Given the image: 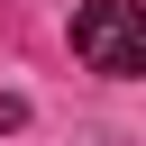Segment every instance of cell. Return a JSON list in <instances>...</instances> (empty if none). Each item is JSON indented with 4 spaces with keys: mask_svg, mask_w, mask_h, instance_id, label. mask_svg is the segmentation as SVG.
<instances>
[{
    "mask_svg": "<svg viewBox=\"0 0 146 146\" xmlns=\"http://www.w3.org/2000/svg\"><path fill=\"white\" fill-rule=\"evenodd\" d=\"M18 128H27V100H18V91H0V137H18Z\"/></svg>",
    "mask_w": 146,
    "mask_h": 146,
    "instance_id": "2",
    "label": "cell"
},
{
    "mask_svg": "<svg viewBox=\"0 0 146 146\" xmlns=\"http://www.w3.org/2000/svg\"><path fill=\"white\" fill-rule=\"evenodd\" d=\"M73 55L91 73H110V82L146 73V18H137V0H82L73 9Z\"/></svg>",
    "mask_w": 146,
    "mask_h": 146,
    "instance_id": "1",
    "label": "cell"
}]
</instances>
